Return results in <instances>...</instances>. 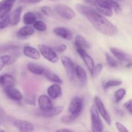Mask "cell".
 <instances>
[{
	"instance_id": "obj_1",
	"label": "cell",
	"mask_w": 132,
	"mask_h": 132,
	"mask_svg": "<svg viewBox=\"0 0 132 132\" xmlns=\"http://www.w3.org/2000/svg\"><path fill=\"white\" fill-rule=\"evenodd\" d=\"M76 8L80 14L90 21L98 32L109 36H114L117 34L118 29L117 27L96 9L79 3L76 5Z\"/></svg>"
},
{
	"instance_id": "obj_2",
	"label": "cell",
	"mask_w": 132,
	"mask_h": 132,
	"mask_svg": "<svg viewBox=\"0 0 132 132\" xmlns=\"http://www.w3.org/2000/svg\"><path fill=\"white\" fill-rule=\"evenodd\" d=\"M83 109V100L78 96L73 97L68 106V114L74 121H76L82 112Z\"/></svg>"
},
{
	"instance_id": "obj_3",
	"label": "cell",
	"mask_w": 132,
	"mask_h": 132,
	"mask_svg": "<svg viewBox=\"0 0 132 132\" xmlns=\"http://www.w3.org/2000/svg\"><path fill=\"white\" fill-rule=\"evenodd\" d=\"M91 115L92 129V132H103L104 129V125L101 121L99 112L97 110L95 104L92 105L90 109Z\"/></svg>"
},
{
	"instance_id": "obj_4",
	"label": "cell",
	"mask_w": 132,
	"mask_h": 132,
	"mask_svg": "<svg viewBox=\"0 0 132 132\" xmlns=\"http://www.w3.org/2000/svg\"><path fill=\"white\" fill-rule=\"evenodd\" d=\"M93 5L95 6L96 10L104 16L112 17L113 15V10L108 0H94Z\"/></svg>"
},
{
	"instance_id": "obj_5",
	"label": "cell",
	"mask_w": 132,
	"mask_h": 132,
	"mask_svg": "<svg viewBox=\"0 0 132 132\" xmlns=\"http://www.w3.org/2000/svg\"><path fill=\"white\" fill-rule=\"evenodd\" d=\"M38 48L43 57L48 61L52 63H55L59 61V57L51 47L45 45H39Z\"/></svg>"
},
{
	"instance_id": "obj_6",
	"label": "cell",
	"mask_w": 132,
	"mask_h": 132,
	"mask_svg": "<svg viewBox=\"0 0 132 132\" xmlns=\"http://www.w3.org/2000/svg\"><path fill=\"white\" fill-rule=\"evenodd\" d=\"M54 10L60 16L67 20H71L76 16L73 9L64 4H58L54 6Z\"/></svg>"
},
{
	"instance_id": "obj_7",
	"label": "cell",
	"mask_w": 132,
	"mask_h": 132,
	"mask_svg": "<svg viewBox=\"0 0 132 132\" xmlns=\"http://www.w3.org/2000/svg\"><path fill=\"white\" fill-rule=\"evenodd\" d=\"M61 61L63 64V67L66 69L67 71V76L70 81H73L76 77L75 76V68H76V64L73 62V61L68 56H62L61 57Z\"/></svg>"
},
{
	"instance_id": "obj_8",
	"label": "cell",
	"mask_w": 132,
	"mask_h": 132,
	"mask_svg": "<svg viewBox=\"0 0 132 132\" xmlns=\"http://www.w3.org/2000/svg\"><path fill=\"white\" fill-rule=\"evenodd\" d=\"M94 103H95V106L97 108V110L99 112V115L101 116V117L104 119V121L106 122L108 125H110L112 123V119L108 113V111L106 109V107L104 106V103L102 101L101 99L98 96H95L94 97Z\"/></svg>"
},
{
	"instance_id": "obj_9",
	"label": "cell",
	"mask_w": 132,
	"mask_h": 132,
	"mask_svg": "<svg viewBox=\"0 0 132 132\" xmlns=\"http://www.w3.org/2000/svg\"><path fill=\"white\" fill-rule=\"evenodd\" d=\"M76 48L77 53L79 54V55L81 56V57L83 60L85 64H86L88 70L90 71V73L92 74L93 68H94V66H95V64H94V61L93 59V58L86 52L85 49L79 47V46H76Z\"/></svg>"
},
{
	"instance_id": "obj_10",
	"label": "cell",
	"mask_w": 132,
	"mask_h": 132,
	"mask_svg": "<svg viewBox=\"0 0 132 132\" xmlns=\"http://www.w3.org/2000/svg\"><path fill=\"white\" fill-rule=\"evenodd\" d=\"M13 125L19 132H33L34 126L30 122L24 120L17 119L13 122Z\"/></svg>"
},
{
	"instance_id": "obj_11",
	"label": "cell",
	"mask_w": 132,
	"mask_h": 132,
	"mask_svg": "<svg viewBox=\"0 0 132 132\" xmlns=\"http://www.w3.org/2000/svg\"><path fill=\"white\" fill-rule=\"evenodd\" d=\"M4 92L9 99L15 101H21L23 99V95L19 90L14 88V86L12 87L5 88Z\"/></svg>"
},
{
	"instance_id": "obj_12",
	"label": "cell",
	"mask_w": 132,
	"mask_h": 132,
	"mask_svg": "<svg viewBox=\"0 0 132 132\" xmlns=\"http://www.w3.org/2000/svg\"><path fill=\"white\" fill-rule=\"evenodd\" d=\"M63 110V106H53L51 108L46 110H39L38 112L39 116L41 117H46V118H50V117H55L60 114Z\"/></svg>"
},
{
	"instance_id": "obj_13",
	"label": "cell",
	"mask_w": 132,
	"mask_h": 132,
	"mask_svg": "<svg viewBox=\"0 0 132 132\" xmlns=\"http://www.w3.org/2000/svg\"><path fill=\"white\" fill-rule=\"evenodd\" d=\"M47 93L48 97L52 100L57 99L61 95L62 88L60 85L58 83H54L49 86L47 89Z\"/></svg>"
},
{
	"instance_id": "obj_14",
	"label": "cell",
	"mask_w": 132,
	"mask_h": 132,
	"mask_svg": "<svg viewBox=\"0 0 132 132\" xmlns=\"http://www.w3.org/2000/svg\"><path fill=\"white\" fill-rule=\"evenodd\" d=\"M16 85V81L12 75L5 73L0 76V85L3 88L14 86Z\"/></svg>"
},
{
	"instance_id": "obj_15",
	"label": "cell",
	"mask_w": 132,
	"mask_h": 132,
	"mask_svg": "<svg viewBox=\"0 0 132 132\" xmlns=\"http://www.w3.org/2000/svg\"><path fill=\"white\" fill-rule=\"evenodd\" d=\"M54 32L59 37H62L67 41L72 40L73 38V35L72 32L68 28L66 27H58L54 29Z\"/></svg>"
},
{
	"instance_id": "obj_16",
	"label": "cell",
	"mask_w": 132,
	"mask_h": 132,
	"mask_svg": "<svg viewBox=\"0 0 132 132\" xmlns=\"http://www.w3.org/2000/svg\"><path fill=\"white\" fill-rule=\"evenodd\" d=\"M38 104L40 110H46L54 106L51 99L45 95H40L38 98Z\"/></svg>"
},
{
	"instance_id": "obj_17",
	"label": "cell",
	"mask_w": 132,
	"mask_h": 132,
	"mask_svg": "<svg viewBox=\"0 0 132 132\" xmlns=\"http://www.w3.org/2000/svg\"><path fill=\"white\" fill-rule=\"evenodd\" d=\"M15 2V0H2L0 1V17L9 14Z\"/></svg>"
},
{
	"instance_id": "obj_18",
	"label": "cell",
	"mask_w": 132,
	"mask_h": 132,
	"mask_svg": "<svg viewBox=\"0 0 132 132\" xmlns=\"http://www.w3.org/2000/svg\"><path fill=\"white\" fill-rule=\"evenodd\" d=\"M75 76L79 81L82 86H85L87 82L88 77L86 71L83 68L79 65H76L75 68Z\"/></svg>"
},
{
	"instance_id": "obj_19",
	"label": "cell",
	"mask_w": 132,
	"mask_h": 132,
	"mask_svg": "<svg viewBox=\"0 0 132 132\" xmlns=\"http://www.w3.org/2000/svg\"><path fill=\"white\" fill-rule=\"evenodd\" d=\"M23 54L26 57L34 60H38L40 58V53L35 48L30 46H25L23 48Z\"/></svg>"
},
{
	"instance_id": "obj_20",
	"label": "cell",
	"mask_w": 132,
	"mask_h": 132,
	"mask_svg": "<svg viewBox=\"0 0 132 132\" xmlns=\"http://www.w3.org/2000/svg\"><path fill=\"white\" fill-rule=\"evenodd\" d=\"M110 51L112 54L115 55V57H116L119 60L122 61H128L131 60L130 55L120 49L117 48H111Z\"/></svg>"
},
{
	"instance_id": "obj_21",
	"label": "cell",
	"mask_w": 132,
	"mask_h": 132,
	"mask_svg": "<svg viewBox=\"0 0 132 132\" xmlns=\"http://www.w3.org/2000/svg\"><path fill=\"white\" fill-rule=\"evenodd\" d=\"M18 59V56L16 55H5L0 57V71L2 70L3 68L6 65L14 63Z\"/></svg>"
},
{
	"instance_id": "obj_22",
	"label": "cell",
	"mask_w": 132,
	"mask_h": 132,
	"mask_svg": "<svg viewBox=\"0 0 132 132\" xmlns=\"http://www.w3.org/2000/svg\"><path fill=\"white\" fill-rule=\"evenodd\" d=\"M27 68L31 73L36 75H39H39H43L44 72L46 69L41 65H39L37 63H32V62L28 63L27 64Z\"/></svg>"
},
{
	"instance_id": "obj_23",
	"label": "cell",
	"mask_w": 132,
	"mask_h": 132,
	"mask_svg": "<svg viewBox=\"0 0 132 132\" xmlns=\"http://www.w3.org/2000/svg\"><path fill=\"white\" fill-rule=\"evenodd\" d=\"M22 12V7L19 6L14 10L10 15V24L11 25H17L20 21L21 14Z\"/></svg>"
},
{
	"instance_id": "obj_24",
	"label": "cell",
	"mask_w": 132,
	"mask_h": 132,
	"mask_svg": "<svg viewBox=\"0 0 132 132\" xmlns=\"http://www.w3.org/2000/svg\"><path fill=\"white\" fill-rule=\"evenodd\" d=\"M44 76H45L46 79L50 82H54V83H58V84H62L63 83V81L54 72L50 70L45 69V72L43 73Z\"/></svg>"
},
{
	"instance_id": "obj_25",
	"label": "cell",
	"mask_w": 132,
	"mask_h": 132,
	"mask_svg": "<svg viewBox=\"0 0 132 132\" xmlns=\"http://www.w3.org/2000/svg\"><path fill=\"white\" fill-rule=\"evenodd\" d=\"M34 33V28L30 25H26L21 28L17 32V36L19 37H25L30 36Z\"/></svg>"
},
{
	"instance_id": "obj_26",
	"label": "cell",
	"mask_w": 132,
	"mask_h": 132,
	"mask_svg": "<svg viewBox=\"0 0 132 132\" xmlns=\"http://www.w3.org/2000/svg\"><path fill=\"white\" fill-rule=\"evenodd\" d=\"M75 46H79L84 49H87L90 47V44L88 41L81 35L76 36L75 39Z\"/></svg>"
},
{
	"instance_id": "obj_27",
	"label": "cell",
	"mask_w": 132,
	"mask_h": 132,
	"mask_svg": "<svg viewBox=\"0 0 132 132\" xmlns=\"http://www.w3.org/2000/svg\"><path fill=\"white\" fill-rule=\"evenodd\" d=\"M37 20V15L32 12H28L25 13L23 16V22L27 25H30Z\"/></svg>"
},
{
	"instance_id": "obj_28",
	"label": "cell",
	"mask_w": 132,
	"mask_h": 132,
	"mask_svg": "<svg viewBox=\"0 0 132 132\" xmlns=\"http://www.w3.org/2000/svg\"><path fill=\"white\" fill-rule=\"evenodd\" d=\"M10 15L9 13L0 17V29H3L10 24Z\"/></svg>"
},
{
	"instance_id": "obj_29",
	"label": "cell",
	"mask_w": 132,
	"mask_h": 132,
	"mask_svg": "<svg viewBox=\"0 0 132 132\" xmlns=\"http://www.w3.org/2000/svg\"><path fill=\"white\" fill-rule=\"evenodd\" d=\"M126 90L124 88H119L115 93V101L116 103H119L122 100L126 95Z\"/></svg>"
},
{
	"instance_id": "obj_30",
	"label": "cell",
	"mask_w": 132,
	"mask_h": 132,
	"mask_svg": "<svg viewBox=\"0 0 132 132\" xmlns=\"http://www.w3.org/2000/svg\"><path fill=\"white\" fill-rule=\"evenodd\" d=\"M33 28L34 29L37 30V31H39V32H44V31L46 30L47 27H46V25L45 23V22L40 20H36L33 23Z\"/></svg>"
},
{
	"instance_id": "obj_31",
	"label": "cell",
	"mask_w": 132,
	"mask_h": 132,
	"mask_svg": "<svg viewBox=\"0 0 132 132\" xmlns=\"http://www.w3.org/2000/svg\"><path fill=\"white\" fill-rule=\"evenodd\" d=\"M121 85H122V81H119V80H108L107 82H106L104 88V90H106L110 88L120 86Z\"/></svg>"
},
{
	"instance_id": "obj_32",
	"label": "cell",
	"mask_w": 132,
	"mask_h": 132,
	"mask_svg": "<svg viewBox=\"0 0 132 132\" xmlns=\"http://www.w3.org/2000/svg\"><path fill=\"white\" fill-rule=\"evenodd\" d=\"M103 64H100V63L97 64L96 65L94 66V68H93L92 72V76L93 77H98V76L101 73L102 71H103Z\"/></svg>"
},
{
	"instance_id": "obj_33",
	"label": "cell",
	"mask_w": 132,
	"mask_h": 132,
	"mask_svg": "<svg viewBox=\"0 0 132 132\" xmlns=\"http://www.w3.org/2000/svg\"><path fill=\"white\" fill-rule=\"evenodd\" d=\"M108 3H109L110 5L112 7V10H114L116 13H119L121 11V8L119 4L117 2V1H114V0H108Z\"/></svg>"
},
{
	"instance_id": "obj_34",
	"label": "cell",
	"mask_w": 132,
	"mask_h": 132,
	"mask_svg": "<svg viewBox=\"0 0 132 132\" xmlns=\"http://www.w3.org/2000/svg\"><path fill=\"white\" fill-rule=\"evenodd\" d=\"M106 59L107 63L108 64V65L111 67H116L117 66V63L116 61V59L110 55V54H106Z\"/></svg>"
},
{
	"instance_id": "obj_35",
	"label": "cell",
	"mask_w": 132,
	"mask_h": 132,
	"mask_svg": "<svg viewBox=\"0 0 132 132\" xmlns=\"http://www.w3.org/2000/svg\"><path fill=\"white\" fill-rule=\"evenodd\" d=\"M52 48L55 52H57L62 53L67 50V45H65L64 44H61V45H58L54 46V47H52Z\"/></svg>"
},
{
	"instance_id": "obj_36",
	"label": "cell",
	"mask_w": 132,
	"mask_h": 132,
	"mask_svg": "<svg viewBox=\"0 0 132 132\" xmlns=\"http://www.w3.org/2000/svg\"><path fill=\"white\" fill-rule=\"evenodd\" d=\"M41 10L45 15L51 16L53 14V10L50 7L48 6H43L41 8Z\"/></svg>"
},
{
	"instance_id": "obj_37",
	"label": "cell",
	"mask_w": 132,
	"mask_h": 132,
	"mask_svg": "<svg viewBox=\"0 0 132 132\" xmlns=\"http://www.w3.org/2000/svg\"><path fill=\"white\" fill-rule=\"evenodd\" d=\"M61 121L64 124H70L75 121L69 115H67V116H64L61 117Z\"/></svg>"
},
{
	"instance_id": "obj_38",
	"label": "cell",
	"mask_w": 132,
	"mask_h": 132,
	"mask_svg": "<svg viewBox=\"0 0 132 132\" xmlns=\"http://www.w3.org/2000/svg\"><path fill=\"white\" fill-rule=\"evenodd\" d=\"M116 125L119 132H130L128 131V130L123 125H122V124L120 123V122H116Z\"/></svg>"
},
{
	"instance_id": "obj_39",
	"label": "cell",
	"mask_w": 132,
	"mask_h": 132,
	"mask_svg": "<svg viewBox=\"0 0 132 132\" xmlns=\"http://www.w3.org/2000/svg\"><path fill=\"white\" fill-rule=\"evenodd\" d=\"M124 106L126 108L128 112L130 113V114L132 113V100L130 99L128 101L126 102V103L124 104Z\"/></svg>"
},
{
	"instance_id": "obj_40",
	"label": "cell",
	"mask_w": 132,
	"mask_h": 132,
	"mask_svg": "<svg viewBox=\"0 0 132 132\" xmlns=\"http://www.w3.org/2000/svg\"><path fill=\"white\" fill-rule=\"evenodd\" d=\"M25 103L30 105H35V99L33 98H26L25 99Z\"/></svg>"
},
{
	"instance_id": "obj_41",
	"label": "cell",
	"mask_w": 132,
	"mask_h": 132,
	"mask_svg": "<svg viewBox=\"0 0 132 132\" xmlns=\"http://www.w3.org/2000/svg\"><path fill=\"white\" fill-rule=\"evenodd\" d=\"M43 0H24V1L27 3H28L31 4H36L39 3L41 2Z\"/></svg>"
},
{
	"instance_id": "obj_42",
	"label": "cell",
	"mask_w": 132,
	"mask_h": 132,
	"mask_svg": "<svg viewBox=\"0 0 132 132\" xmlns=\"http://www.w3.org/2000/svg\"><path fill=\"white\" fill-rule=\"evenodd\" d=\"M55 132H73V131H72V130H70V129L63 128V129H60V130H57Z\"/></svg>"
},
{
	"instance_id": "obj_43",
	"label": "cell",
	"mask_w": 132,
	"mask_h": 132,
	"mask_svg": "<svg viewBox=\"0 0 132 132\" xmlns=\"http://www.w3.org/2000/svg\"><path fill=\"white\" fill-rule=\"evenodd\" d=\"M86 2H87L88 3H90V4H94V0H85Z\"/></svg>"
},
{
	"instance_id": "obj_44",
	"label": "cell",
	"mask_w": 132,
	"mask_h": 132,
	"mask_svg": "<svg viewBox=\"0 0 132 132\" xmlns=\"http://www.w3.org/2000/svg\"><path fill=\"white\" fill-rule=\"evenodd\" d=\"M49 1H57L59 0H49Z\"/></svg>"
},
{
	"instance_id": "obj_45",
	"label": "cell",
	"mask_w": 132,
	"mask_h": 132,
	"mask_svg": "<svg viewBox=\"0 0 132 132\" xmlns=\"http://www.w3.org/2000/svg\"><path fill=\"white\" fill-rule=\"evenodd\" d=\"M0 132H5V131H4L3 130H0Z\"/></svg>"
},
{
	"instance_id": "obj_46",
	"label": "cell",
	"mask_w": 132,
	"mask_h": 132,
	"mask_svg": "<svg viewBox=\"0 0 132 132\" xmlns=\"http://www.w3.org/2000/svg\"><path fill=\"white\" fill-rule=\"evenodd\" d=\"M0 125H1V122H0Z\"/></svg>"
}]
</instances>
